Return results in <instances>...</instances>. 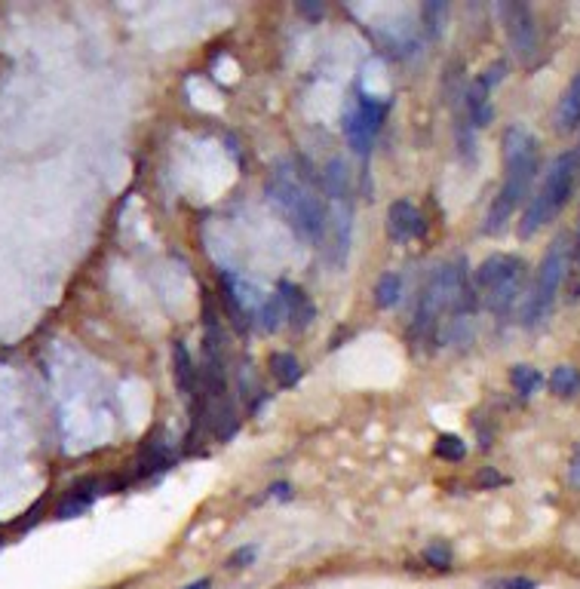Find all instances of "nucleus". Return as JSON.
<instances>
[{
    "label": "nucleus",
    "instance_id": "obj_27",
    "mask_svg": "<svg viewBox=\"0 0 580 589\" xmlns=\"http://www.w3.org/2000/svg\"><path fill=\"white\" fill-rule=\"evenodd\" d=\"M298 13L304 15V19H323V13H326V6L316 4V0H313V4H307V0H301V4H298Z\"/></svg>",
    "mask_w": 580,
    "mask_h": 589
},
{
    "label": "nucleus",
    "instance_id": "obj_1",
    "mask_svg": "<svg viewBox=\"0 0 580 589\" xmlns=\"http://www.w3.org/2000/svg\"><path fill=\"white\" fill-rule=\"evenodd\" d=\"M267 200L276 212L289 221V228L304 239V243H320L326 237L329 206L323 184H313L307 178V169H298L295 163H276L274 173L267 175Z\"/></svg>",
    "mask_w": 580,
    "mask_h": 589
},
{
    "label": "nucleus",
    "instance_id": "obj_20",
    "mask_svg": "<svg viewBox=\"0 0 580 589\" xmlns=\"http://www.w3.org/2000/svg\"><path fill=\"white\" fill-rule=\"evenodd\" d=\"M258 325L265 332H276L280 325L285 323V307H283V301H280V294H270V298L261 301V310H258Z\"/></svg>",
    "mask_w": 580,
    "mask_h": 589
},
{
    "label": "nucleus",
    "instance_id": "obj_30",
    "mask_svg": "<svg viewBox=\"0 0 580 589\" xmlns=\"http://www.w3.org/2000/svg\"><path fill=\"white\" fill-rule=\"evenodd\" d=\"M212 584L209 580H193V584H188V586H182V589H209Z\"/></svg>",
    "mask_w": 580,
    "mask_h": 589
},
{
    "label": "nucleus",
    "instance_id": "obj_31",
    "mask_svg": "<svg viewBox=\"0 0 580 589\" xmlns=\"http://www.w3.org/2000/svg\"><path fill=\"white\" fill-rule=\"evenodd\" d=\"M575 154H577V163H580V145H577V151H575Z\"/></svg>",
    "mask_w": 580,
    "mask_h": 589
},
{
    "label": "nucleus",
    "instance_id": "obj_7",
    "mask_svg": "<svg viewBox=\"0 0 580 589\" xmlns=\"http://www.w3.org/2000/svg\"><path fill=\"white\" fill-rule=\"evenodd\" d=\"M498 15H500L504 37L510 43V52H513L522 65H531L540 52V34H538V22H535L531 6L522 4V0H504V4H498Z\"/></svg>",
    "mask_w": 580,
    "mask_h": 589
},
{
    "label": "nucleus",
    "instance_id": "obj_23",
    "mask_svg": "<svg viewBox=\"0 0 580 589\" xmlns=\"http://www.w3.org/2000/svg\"><path fill=\"white\" fill-rule=\"evenodd\" d=\"M424 565H430V568H439V571H448L452 568V547L443 544V540H433V544L421 553Z\"/></svg>",
    "mask_w": 580,
    "mask_h": 589
},
{
    "label": "nucleus",
    "instance_id": "obj_28",
    "mask_svg": "<svg viewBox=\"0 0 580 589\" xmlns=\"http://www.w3.org/2000/svg\"><path fill=\"white\" fill-rule=\"evenodd\" d=\"M479 482H482L485 488H491V485H504L507 479H504V476H498V472H494L491 467H485L482 472H479Z\"/></svg>",
    "mask_w": 580,
    "mask_h": 589
},
{
    "label": "nucleus",
    "instance_id": "obj_24",
    "mask_svg": "<svg viewBox=\"0 0 580 589\" xmlns=\"http://www.w3.org/2000/svg\"><path fill=\"white\" fill-rule=\"evenodd\" d=\"M507 71H510V68H507V61H504V59H498L491 68H485V71H482V77H479V80H482L489 89H494V87H498V83L507 77Z\"/></svg>",
    "mask_w": 580,
    "mask_h": 589
},
{
    "label": "nucleus",
    "instance_id": "obj_29",
    "mask_svg": "<svg viewBox=\"0 0 580 589\" xmlns=\"http://www.w3.org/2000/svg\"><path fill=\"white\" fill-rule=\"evenodd\" d=\"M571 252H575V267L580 270V224H577V237H575V246H571Z\"/></svg>",
    "mask_w": 580,
    "mask_h": 589
},
{
    "label": "nucleus",
    "instance_id": "obj_5",
    "mask_svg": "<svg viewBox=\"0 0 580 589\" xmlns=\"http://www.w3.org/2000/svg\"><path fill=\"white\" fill-rule=\"evenodd\" d=\"M525 270L529 267H525L519 255H491V258H485L473 276L479 304L494 316H504L522 294Z\"/></svg>",
    "mask_w": 580,
    "mask_h": 589
},
{
    "label": "nucleus",
    "instance_id": "obj_19",
    "mask_svg": "<svg viewBox=\"0 0 580 589\" xmlns=\"http://www.w3.org/2000/svg\"><path fill=\"white\" fill-rule=\"evenodd\" d=\"M550 387H553V393H559L562 399L577 397V393H580V371H577V369H571V366H559V369H553V375H550Z\"/></svg>",
    "mask_w": 580,
    "mask_h": 589
},
{
    "label": "nucleus",
    "instance_id": "obj_9",
    "mask_svg": "<svg viewBox=\"0 0 580 589\" xmlns=\"http://www.w3.org/2000/svg\"><path fill=\"white\" fill-rule=\"evenodd\" d=\"M221 301H224V307H228L237 329H246L249 320L258 316L261 301L265 298H261L249 283H243L239 276L230 274V270H221Z\"/></svg>",
    "mask_w": 580,
    "mask_h": 589
},
{
    "label": "nucleus",
    "instance_id": "obj_3",
    "mask_svg": "<svg viewBox=\"0 0 580 589\" xmlns=\"http://www.w3.org/2000/svg\"><path fill=\"white\" fill-rule=\"evenodd\" d=\"M476 304H479V298H476V289L470 285L467 261L463 258L448 261V265L433 270L427 285H424L421 298H417L412 332L415 335H433L436 323L443 320L445 313L467 316L470 310H476Z\"/></svg>",
    "mask_w": 580,
    "mask_h": 589
},
{
    "label": "nucleus",
    "instance_id": "obj_25",
    "mask_svg": "<svg viewBox=\"0 0 580 589\" xmlns=\"http://www.w3.org/2000/svg\"><path fill=\"white\" fill-rule=\"evenodd\" d=\"M489 589H538V584L531 577H500L491 580Z\"/></svg>",
    "mask_w": 580,
    "mask_h": 589
},
{
    "label": "nucleus",
    "instance_id": "obj_10",
    "mask_svg": "<svg viewBox=\"0 0 580 589\" xmlns=\"http://www.w3.org/2000/svg\"><path fill=\"white\" fill-rule=\"evenodd\" d=\"M351 237H353V209L351 197H338L329 206V224H326V243H329V261L335 267H344L351 255Z\"/></svg>",
    "mask_w": 580,
    "mask_h": 589
},
{
    "label": "nucleus",
    "instance_id": "obj_6",
    "mask_svg": "<svg viewBox=\"0 0 580 589\" xmlns=\"http://www.w3.org/2000/svg\"><path fill=\"white\" fill-rule=\"evenodd\" d=\"M568 258H571V243L568 237H559L550 243V249L544 252L535 274V285H531V294L525 301L522 310V325L535 329V325L550 320V313L556 310V301H559L562 283L568 276Z\"/></svg>",
    "mask_w": 580,
    "mask_h": 589
},
{
    "label": "nucleus",
    "instance_id": "obj_26",
    "mask_svg": "<svg viewBox=\"0 0 580 589\" xmlns=\"http://www.w3.org/2000/svg\"><path fill=\"white\" fill-rule=\"evenodd\" d=\"M255 556H258V547H239L234 556L228 559V568H249L255 562Z\"/></svg>",
    "mask_w": 580,
    "mask_h": 589
},
{
    "label": "nucleus",
    "instance_id": "obj_15",
    "mask_svg": "<svg viewBox=\"0 0 580 589\" xmlns=\"http://www.w3.org/2000/svg\"><path fill=\"white\" fill-rule=\"evenodd\" d=\"M173 360H175V381H179V390L184 393V399L197 402V412H200V393H203L200 390V371L193 366L188 347H184L182 341L173 347Z\"/></svg>",
    "mask_w": 580,
    "mask_h": 589
},
{
    "label": "nucleus",
    "instance_id": "obj_13",
    "mask_svg": "<svg viewBox=\"0 0 580 589\" xmlns=\"http://www.w3.org/2000/svg\"><path fill=\"white\" fill-rule=\"evenodd\" d=\"M556 133L559 136H571L580 133V71L571 77L566 92H562L559 105H556Z\"/></svg>",
    "mask_w": 580,
    "mask_h": 589
},
{
    "label": "nucleus",
    "instance_id": "obj_4",
    "mask_svg": "<svg viewBox=\"0 0 580 589\" xmlns=\"http://www.w3.org/2000/svg\"><path fill=\"white\" fill-rule=\"evenodd\" d=\"M580 178V163L575 151H566L553 160L550 173L544 175L540 188L531 193L529 203H525L522 221H519V239H531L540 228H547L556 215L566 209L571 200V193L577 188Z\"/></svg>",
    "mask_w": 580,
    "mask_h": 589
},
{
    "label": "nucleus",
    "instance_id": "obj_16",
    "mask_svg": "<svg viewBox=\"0 0 580 589\" xmlns=\"http://www.w3.org/2000/svg\"><path fill=\"white\" fill-rule=\"evenodd\" d=\"M267 369H270V375L276 378V384H280V387H295L301 381V375H304L301 362L292 353H274L267 360Z\"/></svg>",
    "mask_w": 580,
    "mask_h": 589
},
{
    "label": "nucleus",
    "instance_id": "obj_2",
    "mask_svg": "<svg viewBox=\"0 0 580 589\" xmlns=\"http://www.w3.org/2000/svg\"><path fill=\"white\" fill-rule=\"evenodd\" d=\"M500 145H504V182L485 215V234H500L516 215V209L529 203L531 182L538 173V138L529 129L507 126Z\"/></svg>",
    "mask_w": 580,
    "mask_h": 589
},
{
    "label": "nucleus",
    "instance_id": "obj_12",
    "mask_svg": "<svg viewBox=\"0 0 580 589\" xmlns=\"http://www.w3.org/2000/svg\"><path fill=\"white\" fill-rule=\"evenodd\" d=\"M276 294H280V301L285 307V325H289V329H295V332H304L316 316V307H313L311 294L301 289V285L289 283V280H283L280 285H276Z\"/></svg>",
    "mask_w": 580,
    "mask_h": 589
},
{
    "label": "nucleus",
    "instance_id": "obj_14",
    "mask_svg": "<svg viewBox=\"0 0 580 589\" xmlns=\"http://www.w3.org/2000/svg\"><path fill=\"white\" fill-rule=\"evenodd\" d=\"M463 114L470 117V123H473V129L479 126H489L491 117H494V108H491V89L485 87L482 80H476L470 83V89L463 92Z\"/></svg>",
    "mask_w": 580,
    "mask_h": 589
},
{
    "label": "nucleus",
    "instance_id": "obj_18",
    "mask_svg": "<svg viewBox=\"0 0 580 589\" xmlns=\"http://www.w3.org/2000/svg\"><path fill=\"white\" fill-rule=\"evenodd\" d=\"M510 384H513V390L519 393L522 399H529L540 390L544 375H540L538 369H531V366H513V371H510Z\"/></svg>",
    "mask_w": 580,
    "mask_h": 589
},
{
    "label": "nucleus",
    "instance_id": "obj_22",
    "mask_svg": "<svg viewBox=\"0 0 580 589\" xmlns=\"http://www.w3.org/2000/svg\"><path fill=\"white\" fill-rule=\"evenodd\" d=\"M433 452H436V457H443V461L458 463L467 457V442L461 436H454V433H443V436L436 439V445H433Z\"/></svg>",
    "mask_w": 580,
    "mask_h": 589
},
{
    "label": "nucleus",
    "instance_id": "obj_17",
    "mask_svg": "<svg viewBox=\"0 0 580 589\" xmlns=\"http://www.w3.org/2000/svg\"><path fill=\"white\" fill-rule=\"evenodd\" d=\"M402 298V276L399 274H384L378 276L375 283V304L381 310H390L397 307Z\"/></svg>",
    "mask_w": 580,
    "mask_h": 589
},
{
    "label": "nucleus",
    "instance_id": "obj_21",
    "mask_svg": "<svg viewBox=\"0 0 580 589\" xmlns=\"http://www.w3.org/2000/svg\"><path fill=\"white\" fill-rule=\"evenodd\" d=\"M445 15H448V4H445V0H427V4L421 6V22H424V28H427L430 37L443 34Z\"/></svg>",
    "mask_w": 580,
    "mask_h": 589
},
{
    "label": "nucleus",
    "instance_id": "obj_8",
    "mask_svg": "<svg viewBox=\"0 0 580 589\" xmlns=\"http://www.w3.org/2000/svg\"><path fill=\"white\" fill-rule=\"evenodd\" d=\"M384 114H387V105L378 102L372 96H366V92L351 98V105H347V111H344V136L353 151L369 154V147L375 145L378 133H381Z\"/></svg>",
    "mask_w": 580,
    "mask_h": 589
},
{
    "label": "nucleus",
    "instance_id": "obj_11",
    "mask_svg": "<svg viewBox=\"0 0 580 589\" xmlns=\"http://www.w3.org/2000/svg\"><path fill=\"white\" fill-rule=\"evenodd\" d=\"M387 228H390V237L399 239V243H412V239H421L427 234V221H424L421 209L408 200H397L387 209Z\"/></svg>",
    "mask_w": 580,
    "mask_h": 589
}]
</instances>
